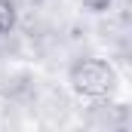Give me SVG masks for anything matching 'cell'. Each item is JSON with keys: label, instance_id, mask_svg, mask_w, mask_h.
<instances>
[{"label": "cell", "instance_id": "obj_1", "mask_svg": "<svg viewBox=\"0 0 132 132\" xmlns=\"http://www.w3.org/2000/svg\"><path fill=\"white\" fill-rule=\"evenodd\" d=\"M68 77H71L74 92H80L86 98H104L117 86V71L104 59H80V62L71 65Z\"/></svg>", "mask_w": 132, "mask_h": 132}, {"label": "cell", "instance_id": "obj_2", "mask_svg": "<svg viewBox=\"0 0 132 132\" xmlns=\"http://www.w3.org/2000/svg\"><path fill=\"white\" fill-rule=\"evenodd\" d=\"M15 22H19V9H15V3H12V0H0V37L12 31Z\"/></svg>", "mask_w": 132, "mask_h": 132}, {"label": "cell", "instance_id": "obj_3", "mask_svg": "<svg viewBox=\"0 0 132 132\" xmlns=\"http://www.w3.org/2000/svg\"><path fill=\"white\" fill-rule=\"evenodd\" d=\"M80 3H83L89 12H104V9L111 6V0H80Z\"/></svg>", "mask_w": 132, "mask_h": 132}]
</instances>
